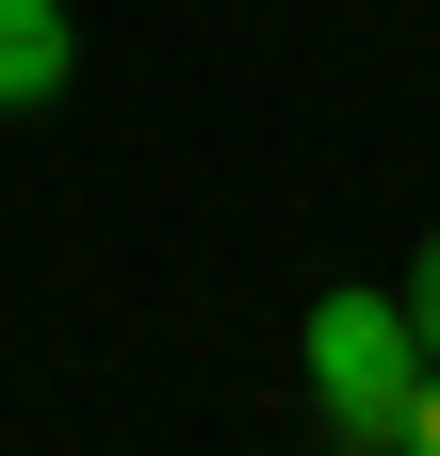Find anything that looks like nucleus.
Wrapping results in <instances>:
<instances>
[{
  "instance_id": "obj_3",
  "label": "nucleus",
  "mask_w": 440,
  "mask_h": 456,
  "mask_svg": "<svg viewBox=\"0 0 440 456\" xmlns=\"http://www.w3.org/2000/svg\"><path fill=\"white\" fill-rule=\"evenodd\" d=\"M408 326H424V359H440V245L408 261Z\"/></svg>"
},
{
  "instance_id": "obj_4",
  "label": "nucleus",
  "mask_w": 440,
  "mask_h": 456,
  "mask_svg": "<svg viewBox=\"0 0 440 456\" xmlns=\"http://www.w3.org/2000/svg\"><path fill=\"white\" fill-rule=\"evenodd\" d=\"M408 456H440V359H424V391H408Z\"/></svg>"
},
{
  "instance_id": "obj_2",
  "label": "nucleus",
  "mask_w": 440,
  "mask_h": 456,
  "mask_svg": "<svg viewBox=\"0 0 440 456\" xmlns=\"http://www.w3.org/2000/svg\"><path fill=\"white\" fill-rule=\"evenodd\" d=\"M82 66V33H66V0H0V114H49Z\"/></svg>"
},
{
  "instance_id": "obj_1",
  "label": "nucleus",
  "mask_w": 440,
  "mask_h": 456,
  "mask_svg": "<svg viewBox=\"0 0 440 456\" xmlns=\"http://www.w3.org/2000/svg\"><path fill=\"white\" fill-rule=\"evenodd\" d=\"M294 359H310V424L343 440V456H408V391H424V326H408V294H310V326H294Z\"/></svg>"
}]
</instances>
